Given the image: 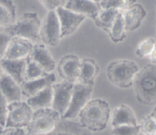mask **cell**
I'll return each mask as SVG.
<instances>
[{
    "label": "cell",
    "mask_w": 156,
    "mask_h": 135,
    "mask_svg": "<svg viewBox=\"0 0 156 135\" xmlns=\"http://www.w3.org/2000/svg\"><path fill=\"white\" fill-rule=\"evenodd\" d=\"M81 126L89 132H100L108 127L111 119V108L107 101L91 99L79 112Z\"/></svg>",
    "instance_id": "6da1fadb"
},
{
    "label": "cell",
    "mask_w": 156,
    "mask_h": 135,
    "mask_svg": "<svg viewBox=\"0 0 156 135\" xmlns=\"http://www.w3.org/2000/svg\"><path fill=\"white\" fill-rule=\"evenodd\" d=\"M136 100L142 105L154 106L156 104V65L149 64L140 69L133 79Z\"/></svg>",
    "instance_id": "7a4b0ae2"
},
{
    "label": "cell",
    "mask_w": 156,
    "mask_h": 135,
    "mask_svg": "<svg viewBox=\"0 0 156 135\" xmlns=\"http://www.w3.org/2000/svg\"><path fill=\"white\" fill-rule=\"evenodd\" d=\"M140 68L136 63L127 59L111 61L108 65L106 73L112 85L119 89H128L133 86V79Z\"/></svg>",
    "instance_id": "3957f363"
},
{
    "label": "cell",
    "mask_w": 156,
    "mask_h": 135,
    "mask_svg": "<svg viewBox=\"0 0 156 135\" xmlns=\"http://www.w3.org/2000/svg\"><path fill=\"white\" fill-rule=\"evenodd\" d=\"M41 21L37 12H25L15 20L9 27L12 37H18L30 41L33 44H41L40 29Z\"/></svg>",
    "instance_id": "277c9868"
},
{
    "label": "cell",
    "mask_w": 156,
    "mask_h": 135,
    "mask_svg": "<svg viewBox=\"0 0 156 135\" xmlns=\"http://www.w3.org/2000/svg\"><path fill=\"white\" fill-rule=\"evenodd\" d=\"M61 116L53 108H43L34 111L30 123L26 128L27 135H45L51 132Z\"/></svg>",
    "instance_id": "5b68a950"
},
{
    "label": "cell",
    "mask_w": 156,
    "mask_h": 135,
    "mask_svg": "<svg viewBox=\"0 0 156 135\" xmlns=\"http://www.w3.org/2000/svg\"><path fill=\"white\" fill-rule=\"evenodd\" d=\"M34 111L24 101L8 105L5 128H26L32 119Z\"/></svg>",
    "instance_id": "8992f818"
},
{
    "label": "cell",
    "mask_w": 156,
    "mask_h": 135,
    "mask_svg": "<svg viewBox=\"0 0 156 135\" xmlns=\"http://www.w3.org/2000/svg\"><path fill=\"white\" fill-rule=\"evenodd\" d=\"M92 91V86L85 85L79 82L75 83L69 105L62 119L72 120L78 117L82 108L91 100Z\"/></svg>",
    "instance_id": "52a82bcc"
},
{
    "label": "cell",
    "mask_w": 156,
    "mask_h": 135,
    "mask_svg": "<svg viewBox=\"0 0 156 135\" xmlns=\"http://www.w3.org/2000/svg\"><path fill=\"white\" fill-rule=\"evenodd\" d=\"M40 39L41 44L50 47H56L60 41V25L55 11L47 12L41 21Z\"/></svg>",
    "instance_id": "ba28073f"
},
{
    "label": "cell",
    "mask_w": 156,
    "mask_h": 135,
    "mask_svg": "<svg viewBox=\"0 0 156 135\" xmlns=\"http://www.w3.org/2000/svg\"><path fill=\"white\" fill-rule=\"evenodd\" d=\"M74 84L62 81L52 85L53 89V103L52 108L59 113L62 119L66 112L71 100Z\"/></svg>",
    "instance_id": "9c48e42d"
},
{
    "label": "cell",
    "mask_w": 156,
    "mask_h": 135,
    "mask_svg": "<svg viewBox=\"0 0 156 135\" xmlns=\"http://www.w3.org/2000/svg\"><path fill=\"white\" fill-rule=\"evenodd\" d=\"M81 60L76 54H66L62 57L56 66L59 76L62 81L75 84L79 82Z\"/></svg>",
    "instance_id": "30bf717a"
},
{
    "label": "cell",
    "mask_w": 156,
    "mask_h": 135,
    "mask_svg": "<svg viewBox=\"0 0 156 135\" xmlns=\"http://www.w3.org/2000/svg\"><path fill=\"white\" fill-rule=\"evenodd\" d=\"M55 12L60 25L61 39L75 33L86 18L84 15L75 13L64 7L59 8Z\"/></svg>",
    "instance_id": "8fae6325"
},
{
    "label": "cell",
    "mask_w": 156,
    "mask_h": 135,
    "mask_svg": "<svg viewBox=\"0 0 156 135\" xmlns=\"http://www.w3.org/2000/svg\"><path fill=\"white\" fill-rule=\"evenodd\" d=\"M27 59L37 64L47 74L53 73L56 63L48 49L43 44H34Z\"/></svg>",
    "instance_id": "7c38bea8"
},
{
    "label": "cell",
    "mask_w": 156,
    "mask_h": 135,
    "mask_svg": "<svg viewBox=\"0 0 156 135\" xmlns=\"http://www.w3.org/2000/svg\"><path fill=\"white\" fill-rule=\"evenodd\" d=\"M120 12L123 15L126 30L130 31L138 29L147 15L144 7L136 2Z\"/></svg>",
    "instance_id": "4fadbf2b"
},
{
    "label": "cell",
    "mask_w": 156,
    "mask_h": 135,
    "mask_svg": "<svg viewBox=\"0 0 156 135\" xmlns=\"http://www.w3.org/2000/svg\"><path fill=\"white\" fill-rule=\"evenodd\" d=\"M34 44L18 37H12L6 49L3 59L21 60L28 57Z\"/></svg>",
    "instance_id": "5bb4252c"
},
{
    "label": "cell",
    "mask_w": 156,
    "mask_h": 135,
    "mask_svg": "<svg viewBox=\"0 0 156 135\" xmlns=\"http://www.w3.org/2000/svg\"><path fill=\"white\" fill-rule=\"evenodd\" d=\"M64 8L92 20L97 17L101 11L98 0H68Z\"/></svg>",
    "instance_id": "9a60e30c"
},
{
    "label": "cell",
    "mask_w": 156,
    "mask_h": 135,
    "mask_svg": "<svg viewBox=\"0 0 156 135\" xmlns=\"http://www.w3.org/2000/svg\"><path fill=\"white\" fill-rule=\"evenodd\" d=\"M55 82L56 76L53 73L34 80L25 81L20 86L22 96H24L27 99L34 97L46 88L51 86Z\"/></svg>",
    "instance_id": "2e32d148"
},
{
    "label": "cell",
    "mask_w": 156,
    "mask_h": 135,
    "mask_svg": "<svg viewBox=\"0 0 156 135\" xmlns=\"http://www.w3.org/2000/svg\"><path fill=\"white\" fill-rule=\"evenodd\" d=\"M0 64L4 73L12 77L18 85L21 86L24 82L27 58L21 60L2 59Z\"/></svg>",
    "instance_id": "e0dca14e"
},
{
    "label": "cell",
    "mask_w": 156,
    "mask_h": 135,
    "mask_svg": "<svg viewBox=\"0 0 156 135\" xmlns=\"http://www.w3.org/2000/svg\"><path fill=\"white\" fill-rule=\"evenodd\" d=\"M0 93L9 104L21 101L22 99L21 86L5 73L0 77Z\"/></svg>",
    "instance_id": "ac0fdd59"
},
{
    "label": "cell",
    "mask_w": 156,
    "mask_h": 135,
    "mask_svg": "<svg viewBox=\"0 0 156 135\" xmlns=\"http://www.w3.org/2000/svg\"><path fill=\"white\" fill-rule=\"evenodd\" d=\"M136 117L133 110L126 104H121L114 110L111 119V126L113 128L124 125H137Z\"/></svg>",
    "instance_id": "d6986e66"
},
{
    "label": "cell",
    "mask_w": 156,
    "mask_h": 135,
    "mask_svg": "<svg viewBox=\"0 0 156 135\" xmlns=\"http://www.w3.org/2000/svg\"><path fill=\"white\" fill-rule=\"evenodd\" d=\"M99 71L100 67L94 60L91 58L81 60L79 82L93 86Z\"/></svg>",
    "instance_id": "ffe728a7"
},
{
    "label": "cell",
    "mask_w": 156,
    "mask_h": 135,
    "mask_svg": "<svg viewBox=\"0 0 156 135\" xmlns=\"http://www.w3.org/2000/svg\"><path fill=\"white\" fill-rule=\"evenodd\" d=\"M45 135H91V132L82 128L79 122L61 119L54 129Z\"/></svg>",
    "instance_id": "44dd1931"
},
{
    "label": "cell",
    "mask_w": 156,
    "mask_h": 135,
    "mask_svg": "<svg viewBox=\"0 0 156 135\" xmlns=\"http://www.w3.org/2000/svg\"><path fill=\"white\" fill-rule=\"evenodd\" d=\"M26 102L34 111L43 108H52V103H53L52 86L46 88L34 97L27 99Z\"/></svg>",
    "instance_id": "7402d4cb"
},
{
    "label": "cell",
    "mask_w": 156,
    "mask_h": 135,
    "mask_svg": "<svg viewBox=\"0 0 156 135\" xmlns=\"http://www.w3.org/2000/svg\"><path fill=\"white\" fill-rule=\"evenodd\" d=\"M16 20V7L13 1L0 0V28H9Z\"/></svg>",
    "instance_id": "603a6c76"
},
{
    "label": "cell",
    "mask_w": 156,
    "mask_h": 135,
    "mask_svg": "<svg viewBox=\"0 0 156 135\" xmlns=\"http://www.w3.org/2000/svg\"><path fill=\"white\" fill-rule=\"evenodd\" d=\"M118 12L119 11L115 9H101L98 15L93 21L98 27L108 34Z\"/></svg>",
    "instance_id": "cb8c5ba5"
},
{
    "label": "cell",
    "mask_w": 156,
    "mask_h": 135,
    "mask_svg": "<svg viewBox=\"0 0 156 135\" xmlns=\"http://www.w3.org/2000/svg\"><path fill=\"white\" fill-rule=\"evenodd\" d=\"M136 55L140 58L149 57L150 64H155V39L152 37L142 41L136 49Z\"/></svg>",
    "instance_id": "d4e9b609"
},
{
    "label": "cell",
    "mask_w": 156,
    "mask_h": 135,
    "mask_svg": "<svg viewBox=\"0 0 156 135\" xmlns=\"http://www.w3.org/2000/svg\"><path fill=\"white\" fill-rule=\"evenodd\" d=\"M108 36L112 42L120 43L124 41L126 38V30L123 21V15L120 11L117 15L112 27L108 32Z\"/></svg>",
    "instance_id": "484cf974"
},
{
    "label": "cell",
    "mask_w": 156,
    "mask_h": 135,
    "mask_svg": "<svg viewBox=\"0 0 156 135\" xmlns=\"http://www.w3.org/2000/svg\"><path fill=\"white\" fill-rule=\"evenodd\" d=\"M47 75L48 74H47L37 64L27 58V66H26L25 70L24 82L40 79V78L47 76Z\"/></svg>",
    "instance_id": "4316f807"
},
{
    "label": "cell",
    "mask_w": 156,
    "mask_h": 135,
    "mask_svg": "<svg viewBox=\"0 0 156 135\" xmlns=\"http://www.w3.org/2000/svg\"><path fill=\"white\" fill-rule=\"evenodd\" d=\"M156 110L154 109L144 118L140 125L141 133L143 135H156Z\"/></svg>",
    "instance_id": "83f0119b"
},
{
    "label": "cell",
    "mask_w": 156,
    "mask_h": 135,
    "mask_svg": "<svg viewBox=\"0 0 156 135\" xmlns=\"http://www.w3.org/2000/svg\"><path fill=\"white\" fill-rule=\"evenodd\" d=\"M129 0H98L101 9H115L122 11L135 2Z\"/></svg>",
    "instance_id": "f1b7e54d"
},
{
    "label": "cell",
    "mask_w": 156,
    "mask_h": 135,
    "mask_svg": "<svg viewBox=\"0 0 156 135\" xmlns=\"http://www.w3.org/2000/svg\"><path fill=\"white\" fill-rule=\"evenodd\" d=\"M141 133L140 125H124L113 128L111 130V135H140Z\"/></svg>",
    "instance_id": "f546056e"
},
{
    "label": "cell",
    "mask_w": 156,
    "mask_h": 135,
    "mask_svg": "<svg viewBox=\"0 0 156 135\" xmlns=\"http://www.w3.org/2000/svg\"><path fill=\"white\" fill-rule=\"evenodd\" d=\"M12 35L8 28H0V60L3 59Z\"/></svg>",
    "instance_id": "4dcf8cb0"
},
{
    "label": "cell",
    "mask_w": 156,
    "mask_h": 135,
    "mask_svg": "<svg viewBox=\"0 0 156 135\" xmlns=\"http://www.w3.org/2000/svg\"><path fill=\"white\" fill-rule=\"evenodd\" d=\"M66 1L65 0H42L40 3L47 9L48 12L56 11L59 8L64 7Z\"/></svg>",
    "instance_id": "1f68e13d"
},
{
    "label": "cell",
    "mask_w": 156,
    "mask_h": 135,
    "mask_svg": "<svg viewBox=\"0 0 156 135\" xmlns=\"http://www.w3.org/2000/svg\"><path fill=\"white\" fill-rule=\"evenodd\" d=\"M8 102L0 93V126L5 128L8 114Z\"/></svg>",
    "instance_id": "d6a6232c"
},
{
    "label": "cell",
    "mask_w": 156,
    "mask_h": 135,
    "mask_svg": "<svg viewBox=\"0 0 156 135\" xmlns=\"http://www.w3.org/2000/svg\"><path fill=\"white\" fill-rule=\"evenodd\" d=\"M25 128H5L2 135H26Z\"/></svg>",
    "instance_id": "836d02e7"
},
{
    "label": "cell",
    "mask_w": 156,
    "mask_h": 135,
    "mask_svg": "<svg viewBox=\"0 0 156 135\" xmlns=\"http://www.w3.org/2000/svg\"><path fill=\"white\" fill-rule=\"evenodd\" d=\"M4 129H5V128H3V127L0 126V135H2L3 134V131H4Z\"/></svg>",
    "instance_id": "e575fe53"
},
{
    "label": "cell",
    "mask_w": 156,
    "mask_h": 135,
    "mask_svg": "<svg viewBox=\"0 0 156 135\" xmlns=\"http://www.w3.org/2000/svg\"><path fill=\"white\" fill-rule=\"evenodd\" d=\"M3 73H4V71H3L2 68L1 64H0V77H1V76L3 74Z\"/></svg>",
    "instance_id": "d590c367"
},
{
    "label": "cell",
    "mask_w": 156,
    "mask_h": 135,
    "mask_svg": "<svg viewBox=\"0 0 156 135\" xmlns=\"http://www.w3.org/2000/svg\"><path fill=\"white\" fill-rule=\"evenodd\" d=\"M26 135H27V134H26Z\"/></svg>",
    "instance_id": "8d00e7d4"
}]
</instances>
